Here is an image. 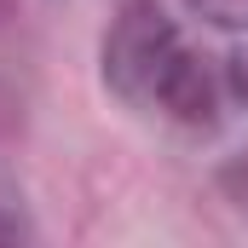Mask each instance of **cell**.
I'll use <instances>...</instances> for the list:
<instances>
[{"instance_id":"cell-3","label":"cell","mask_w":248,"mask_h":248,"mask_svg":"<svg viewBox=\"0 0 248 248\" xmlns=\"http://www.w3.org/2000/svg\"><path fill=\"white\" fill-rule=\"evenodd\" d=\"M185 6L214 29H248V0H185Z\"/></svg>"},{"instance_id":"cell-4","label":"cell","mask_w":248,"mask_h":248,"mask_svg":"<svg viewBox=\"0 0 248 248\" xmlns=\"http://www.w3.org/2000/svg\"><path fill=\"white\" fill-rule=\"evenodd\" d=\"M219 190H225V196L248 214V150L237 156V162H225V168H219Z\"/></svg>"},{"instance_id":"cell-2","label":"cell","mask_w":248,"mask_h":248,"mask_svg":"<svg viewBox=\"0 0 248 248\" xmlns=\"http://www.w3.org/2000/svg\"><path fill=\"white\" fill-rule=\"evenodd\" d=\"M214 98H219V93H214V75H208L202 58L185 46V52L173 58V69H168L156 104H162L173 122H185V127H214Z\"/></svg>"},{"instance_id":"cell-6","label":"cell","mask_w":248,"mask_h":248,"mask_svg":"<svg viewBox=\"0 0 248 248\" xmlns=\"http://www.w3.org/2000/svg\"><path fill=\"white\" fill-rule=\"evenodd\" d=\"M0 237H17V225H12V219H0Z\"/></svg>"},{"instance_id":"cell-5","label":"cell","mask_w":248,"mask_h":248,"mask_svg":"<svg viewBox=\"0 0 248 248\" xmlns=\"http://www.w3.org/2000/svg\"><path fill=\"white\" fill-rule=\"evenodd\" d=\"M225 81H231V93L248 104V52H237V58L225 63Z\"/></svg>"},{"instance_id":"cell-1","label":"cell","mask_w":248,"mask_h":248,"mask_svg":"<svg viewBox=\"0 0 248 248\" xmlns=\"http://www.w3.org/2000/svg\"><path fill=\"white\" fill-rule=\"evenodd\" d=\"M185 52L173 17L156 6V0H122L110 29H104V46H98V69H104V87L122 98V104H139L150 110L162 98V81L173 58Z\"/></svg>"}]
</instances>
